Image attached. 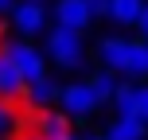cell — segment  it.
Wrapping results in <instances>:
<instances>
[{"label":"cell","mask_w":148,"mask_h":140,"mask_svg":"<svg viewBox=\"0 0 148 140\" xmlns=\"http://www.w3.org/2000/svg\"><path fill=\"white\" fill-rule=\"evenodd\" d=\"M144 4H148V0H109V20L121 23V27H136Z\"/></svg>","instance_id":"8fae6325"},{"label":"cell","mask_w":148,"mask_h":140,"mask_svg":"<svg viewBox=\"0 0 148 140\" xmlns=\"http://www.w3.org/2000/svg\"><path fill=\"white\" fill-rule=\"evenodd\" d=\"M20 140H43V136H35V132H27V136H20Z\"/></svg>","instance_id":"7402d4cb"},{"label":"cell","mask_w":148,"mask_h":140,"mask_svg":"<svg viewBox=\"0 0 148 140\" xmlns=\"http://www.w3.org/2000/svg\"><path fill=\"white\" fill-rule=\"evenodd\" d=\"M0 51L8 55V59L16 62V70L23 74V86L27 82H39V78H47V55L39 51L31 39H12V43H4Z\"/></svg>","instance_id":"7a4b0ae2"},{"label":"cell","mask_w":148,"mask_h":140,"mask_svg":"<svg viewBox=\"0 0 148 140\" xmlns=\"http://www.w3.org/2000/svg\"><path fill=\"white\" fill-rule=\"evenodd\" d=\"M90 86H94V94L101 97V101H113V94H117V86H121V74H113V70H97L94 78H90Z\"/></svg>","instance_id":"9a60e30c"},{"label":"cell","mask_w":148,"mask_h":140,"mask_svg":"<svg viewBox=\"0 0 148 140\" xmlns=\"http://www.w3.org/2000/svg\"><path fill=\"white\" fill-rule=\"evenodd\" d=\"M55 23L70 31H86L94 23V12H90L86 0H55Z\"/></svg>","instance_id":"52a82bcc"},{"label":"cell","mask_w":148,"mask_h":140,"mask_svg":"<svg viewBox=\"0 0 148 140\" xmlns=\"http://www.w3.org/2000/svg\"><path fill=\"white\" fill-rule=\"evenodd\" d=\"M59 82L51 78V74H47V78H39V82H27V86H23V94H20V101L27 105V109H51L55 101H59Z\"/></svg>","instance_id":"ba28073f"},{"label":"cell","mask_w":148,"mask_h":140,"mask_svg":"<svg viewBox=\"0 0 148 140\" xmlns=\"http://www.w3.org/2000/svg\"><path fill=\"white\" fill-rule=\"evenodd\" d=\"M47 59L55 62L59 70H78L82 59H86V47H82V31H70V27H59L55 23L47 31Z\"/></svg>","instance_id":"6da1fadb"},{"label":"cell","mask_w":148,"mask_h":140,"mask_svg":"<svg viewBox=\"0 0 148 140\" xmlns=\"http://www.w3.org/2000/svg\"><path fill=\"white\" fill-rule=\"evenodd\" d=\"M129 51H133V39H125V35H105L101 43H97V59H101V70L129 74Z\"/></svg>","instance_id":"5b68a950"},{"label":"cell","mask_w":148,"mask_h":140,"mask_svg":"<svg viewBox=\"0 0 148 140\" xmlns=\"http://www.w3.org/2000/svg\"><path fill=\"white\" fill-rule=\"evenodd\" d=\"M16 4H20V0H0V20H4V16H12V12H16Z\"/></svg>","instance_id":"d6986e66"},{"label":"cell","mask_w":148,"mask_h":140,"mask_svg":"<svg viewBox=\"0 0 148 140\" xmlns=\"http://www.w3.org/2000/svg\"><path fill=\"white\" fill-rule=\"evenodd\" d=\"M20 94H23V74L16 70V62L8 59L4 51H0V97L20 101Z\"/></svg>","instance_id":"9c48e42d"},{"label":"cell","mask_w":148,"mask_h":140,"mask_svg":"<svg viewBox=\"0 0 148 140\" xmlns=\"http://www.w3.org/2000/svg\"><path fill=\"white\" fill-rule=\"evenodd\" d=\"M113 109H117V117H136V82L121 78L117 94H113Z\"/></svg>","instance_id":"4fadbf2b"},{"label":"cell","mask_w":148,"mask_h":140,"mask_svg":"<svg viewBox=\"0 0 148 140\" xmlns=\"http://www.w3.org/2000/svg\"><path fill=\"white\" fill-rule=\"evenodd\" d=\"M23 128V109L12 97H0V136H16Z\"/></svg>","instance_id":"7c38bea8"},{"label":"cell","mask_w":148,"mask_h":140,"mask_svg":"<svg viewBox=\"0 0 148 140\" xmlns=\"http://www.w3.org/2000/svg\"><path fill=\"white\" fill-rule=\"evenodd\" d=\"M101 105V97L94 94V86L90 82H70V86H62L59 94V109L70 113L74 121H90V113Z\"/></svg>","instance_id":"3957f363"},{"label":"cell","mask_w":148,"mask_h":140,"mask_svg":"<svg viewBox=\"0 0 148 140\" xmlns=\"http://www.w3.org/2000/svg\"><path fill=\"white\" fill-rule=\"evenodd\" d=\"M31 121V132L43 136V140H62L74 128V117L62 109H31V117H23V125Z\"/></svg>","instance_id":"277c9868"},{"label":"cell","mask_w":148,"mask_h":140,"mask_svg":"<svg viewBox=\"0 0 148 140\" xmlns=\"http://www.w3.org/2000/svg\"><path fill=\"white\" fill-rule=\"evenodd\" d=\"M136 121L148 125V86H136Z\"/></svg>","instance_id":"2e32d148"},{"label":"cell","mask_w":148,"mask_h":140,"mask_svg":"<svg viewBox=\"0 0 148 140\" xmlns=\"http://www.w3.org/2000/svg\"><path fill=\"white\" fill-rule=\"evenodd\" d=\"M8 20H12V27L20 31V39H31V35H39V31L47 27V12H43V4H35V0H20Z\"/></svg>","instance_id":"8992f818"},{"label":"cell","mask_w":148,"mask_h":140,"mask_svg":"<svg viewBox=\"0 0 148 140\" xmlns=\"http://www.w3.org/2000/svg\"><path fill=\"white\" fill-rule=\"evenodd\" d=\"M136 31H140V39H148V4H144V12H140V23H136Z\"/></svg>","instance_id":"ac0fdd59"},{"label":"cell","mask_w":148,"mask_h":140,"mask_svg":"<svg viewBox=\"0 0 148 140\" xmlns=\"http://www.w3.org/2000/svg\"><path fill=\"white\" fill-rule=\"evenodd\" d=\"M0 140H12V136H0Z\"/></svg>","instance_id":"cb8c5ba5"},{"label":"cell","mask_w":148,"mask_h":140,"mask_svg":"<svg viewBox=\"0 0 148 140\" xmlns=\"http://www.w3.org/2000/svg\"><path fill=\"white\" fill-rule=\"evenodd\" d=\"M4 31H8V23H4V20H0V47H4Z\"/></svg>","instance_id":"44dd1931"},{"label":"cell","mask_w":148,"mask_h":140,"mask_svg":"<svg viewBox=\"0 0 148 140\" xmlns=\"http://www.w3.org/2000/svg\"><path fill=\"white\" fill-rule=\"evenodd\" d=\"M129 78H148V39H133V51H129Z\"/></svg>","instance_id":"5bb4252c"},{"label":"cell","mask_w":148,"mask_h":140,"mask_svg":"<svg viewBox=\"0 0 148 140\" xmlns=\"http://www.w3.org/2000/svg\"><path fill=\"white\" fill-rule=\"evenodd\" d=\"M86 140H109V136H105V132H101V136H86Z\"/></svg>","instance_id":"603a6c76"},{"label":"cell","mask_w":148,"mask_h":140,"mask_svg":"<svg viewBox=\"0 0 148 140\" xmlns=\"http://www.w3.org/2000/svg\"><path fill=\"white\" fill-rule=\"evenodd\" d=\"M90 4V12H94V20L97 16H109V0H86Z\"/></svg>","instance_id":"e0dca14e"},{"label":"cell","mask_w":148,"mask_h":140,"mask_svg":"<svg viewBox=\"0 0 148 140\" xmlns=\"http://www.w3.org/2000/svg\"><path fill=\"white\" fill-rule=\"evenodd\" d=\"M35 4H43V0H35Z\"/></svg>","instance_id":"d4e9b609"},{"label":"cell","mask_w":148,"mask_h":140,"mask_svg":"<svg viewBox=\"0 0 148 140\" xmlns=\"http://www.w3.org/2000/svg\"><path fill=\"white\" fill-rule=\"evenodd\" d=\"M62 140H86V132H78V128H70V132L62 136Z\"/></svg>","instance_id":"ffe728a7"},{"label":"cell","mask_w":148,"mask_h":140,"mask_svg":"<svg viewBox=\"0 0 148 140\" xmlns=\"http://www.w3.org/2000/svg\"><path fill=\"white\" fill-rule=\"evenodd\" d=\"M105 136L109 140H144L148 136V125L136 117H113L109 128H105Z\"/></svg>","instance_id":"30bf717a"}]
</instances>
